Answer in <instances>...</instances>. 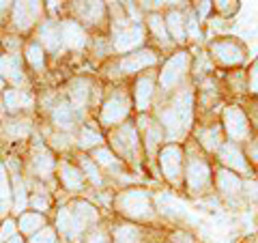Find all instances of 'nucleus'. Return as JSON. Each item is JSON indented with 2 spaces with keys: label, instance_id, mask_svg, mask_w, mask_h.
I'll use <instances>...</instances> for the list:
<instances>
[{
  "label": "nucleus",
  "instance_id": "obj_2",
  "mask_svg": "<svg viewBox=\"0 0 258 243\" xmlns=\"http://www.w3.org/2000/svg\"><path fill=\"white\" fill-rule=\"evenodd\" d=\"M187 63H189V56L181 52V54H174L170 60L166 63L164 71H161V86L164 88H172L176 82L181 80V76L185 74V69H187Z\"/></svg>",
  "mask_w": 258,
  "mask_h": 243
},
{
  "label": "nucleus",
  "instance_id": "obj_3",
  "mask_svg": "<svg viewBox=\"0 0 258 243\" xmlns=\"http://www.w3.org/2000/svg\"><path fill=\"white\" fill-rule=\"evenodd\" d=\"M224 125L232 140H243V138H247V120L239 108L224 110Z\"/></svg>",
  "mask_w": 258,
  "mask_h": 243
},
{
  "label": "nucleus",
  "instance_id": "obj_24",
  "mask_svg": "<svg viewBox=\"0 0 258 243\" xmlns=\"http://www.w3.org/2000/svg\"><path fill=\"white\" fill-rule=\"evenodd\" d=\"M217 185H220V190L224 194H228V196H230V194H237L241 190V179H239V176H235L232 172H226V170H224V172L217 174Z\"/></svg>",
  "mask_w": 258,
  "mask_h": 243
},
{
  "label": "nucleus",
  "instance_id": "obj_30",
  "mask_svg": "<svg viewBox=\"0 0 258 243\" xmlns=\"http://www.w3.org/2000/svg\"><path fill=\"white\" fill-rule=\"evenodd\" d=\"M140 234L134 226H120L114 232V243H138Z\"/></svg>",
  "mask_w": 258,
  "mask_h": 243
},
{
  "label": "nucleus",
  "instance_id": "obj_26",
  "mask_svg": "<svg viewBox=\"0 0 258 243\" xmlns=\"http://www.w3.org/2000/svg\"><path fill=\"white\" fill-rule=\"evenodd\" d=\"M30 101H32L30 97L20 93V91H5V106H7V110H11V112L20 110L22 106H26V103H30Z\"/></svg>",
  "mask_w": 258,
  "mask_h": 243
},
{
  "label": "nucleus",
  "instance_id": "obj_1",
  "mask_svg": "<svg viewBox=\"0 0 258 243\" xmlns=\"http://www.w3.org/2000/svg\"><path fill=\"white\" fill-rule=\"evenodd\" d=\"M118 209L129 217H151V202H149V194L144 190H129L123 192L118 196Z\"/></svg>",
  "mask_w": 258,
  "mask_h": 243
},
{
  "label": "nucleus",
  "instance_id": "obj_42",
  "mask_svg": "<svg viewBox=\"0 0 258 243\" xmlns=\"http://www.w3.org/2000/svg\"><path fill=\"white\" fill-rule=\"evenodd\" d=\"M15 224L11 222V220H7L5 224H3V228H0V241H11L13 237H15Z\"/></svg>",
  "mask_w": 258,
  "mask_h": 243
},
{
  "label": "nucleus",
  "instance_id": "obj_51",
  "mask_svg": "<svg viewBox=\"0 0 258 243\" xmlns=\"http://www.w3.org/2000/svg\"><path fill=\"white\" fill-rule=\"evenodd\" d=\"M7 9V3H0V11H5Z\"/></svg>",
  "mask_w": 258,
  "mask_h": 243
},
{
  "label": "nucleus",
  "instance_id": "obj_17",
  "mask_svg": "<svg viewBox=\"0 0 258 243\" xmlns=\"http://www.w3.org/2000/svg\"><path fill=\"white\" fill-rule=\"evenodd\" d=\"M39 37H41V41H43V45L47 47V50H58V45H60V28L56 26L54 22H45L41 26Z\"/></svg>",
  "mask_w": 258,
  "mask_h": 243
},
{
  "label": "nucleus",
  "instance_id": "obj_32",
  "mask_svg": "<svg viewBox=\"0 0 258 243\" xmlns=\"http://www.w3.org/2000/svg\"><path fill=\"white\" fill-rule=\"evenodd\" d=\"M26 60L35 69H43V65H45V60H43V47L37 45V43H30L26 47Z\"/></svg>",
  "mask_w": 258,
  "mask_h": 243
},
{
  "label": "nucleus",
  "instance_id": "obj_41",
  "mask_svg": "<svg viewBox=\"0 0 258 243\" xmlns=\"http://www.w3.org/2000/svg\"><path fill=\"white\" fill-rule=\"evenodd\" d=\"M54 241H56V234L52 228H41V232L32 234L30 239V243H54Z\"/></svg>",
  "mask_w": 258,
  "mask_h": 243
},
{
  "label": "nucleus",
  "instance_id": "obj_21",
  "mask_svg": "<svg viewBox=\"0 0 258 243\" xmlns=\"http://www.w3.org/2000/svg\"><path fill=\"white\" fill-rule=\"evenodd\" d=\"M172 108H174L176 114H179V118L183 120V125L187 127L189 120H191V95L189 93H181L179 97H176Z\"/></svg>",
  "mask_w": 258,
  "mask_h": 243
},
{
  "label": "nucleus",
  "instance_id": "obj_36",
  "mask_svg": "<svg viewBox=\"0 0 258 243\" xmlns=\"http://www.w3.org/2000/svg\"><path fill=\"white\" fill-rule=\"evenodd\" d=\"M200 140H203V144L209 151H215L217 147H220V132H217L215 127L205 129V132H200Z\"/></svg>",
  "mask_w": 258,
  "mask_h": 243
},
{
  "label": "nucleus",
  "instance_id": "obj_45",
  "mask_svg": "<svg viewBox=\"0 0 258 243\" xmlns=\"http://www.w3.org/2000/svg\"><path fill=\"white\" fill-rule=\"evenodd\" d=\"M88 243H110V241H108V234H106V232L95 230V232L91 234V239H88Z\"/></svg>",
  "mask_w": 258,
  "mask_h": 243
},
{
  "label": "nucleus",
  "instance_id": "obj_28",
  "mask_svg": "<svg viewBox=\"0 0 258 243\" xmlns=\"http://www.w3.org/2000/svg\"><path fill=\"white\" fill-rule=\"evenodd\" d=\"M11 202V188H9V176H7V168L0 164V209L7 211Z\"/></svg>",
  "mask_w": 258,
  "mask_h": 243
},
{
  "label": "nucleus",
  "instance_id": "obj_31",
  "mask_svg": "<svg viewBox=\"0 0 258 243\" xmlns=\"http://www.w3.org/2000/svg\"><path fill=\"white\" fill-rule=\"evenodd\" d=\"M80 13L84 15V18L88 22H97L101 18V13H103V5L101 3H80Z\"/></svg>",
  "mask_w": 258,
  "mask_h": 243
},
{
  "label": "nucleus",
  "instance_id": "obj_48",
  "mask_svg": "<svg viewBox=\"0 0 258 243\" xmlns=\"http://www.w3.org/2000/svg\"><path fill=\"white\" fill-rule=\"evenodd\" d=\"M209 9H211V3H200V15H207Z\"/></svg>",
  "mask_w": 258,
  "mask_h": 243
},
{
  "label": "nucleus",
  "instance_id": "obj_38",
  "mask_svg": "<svg viewBox=\"0 0 258 243\" xmlns=\"http://www.w3.org/2000/svg\"><path fill=\"white\" fill-rule=\"evenodd\" d=\"M149 26H151V30H153V32H155V35L159 37V41H166L168 30H166V26H164V20H161L159 15H151V18H149Z\"/></svg>",
  "mask_w": 258,
  "mask_h": 243
},
{
  "label": "nucleus",
  "instance_id": "obj_22",
  "mask_svg": "<svg viewBox=\"0 0 258 243\" xmlns=\"http://www.w3.org/2000/svg\"><path fill=\"white\" fill-rule=\"evenodd\" d=\"M52 116H54V123L58 125L60 129H71V127H74V112H71V108L64 101H60L58 106L54 108Z\"/></svg>",
  "mask_w": 258,
  "mask_h": 243
},
{
  "label": "nucleus",
  "instance_id": "obj_15",
  "mask_svg": "<svg viewBox=\"0 0 258 243\" xmlns=\"http://www.w3.org/2000/svg\"><path fill=\"white\" fill-rule=\"evenodd\" d=\"M220 157H222L224 164H226V166H230L232 170H245V168H247V166H245L243 153H241L237 144H232V142L224 144L222 151H220Z\"/></svg>",
  "mask_w": 258,
  "mask_h": 243
},
{
  "label": "nucleus",
  "instance_id": "obj_14",
  "mask_svg": "<svg viewBox=\"0 0 258 243\" xmlns=\"http://www.w3.org/2000/svg\"><path fill=\"white\" fill-rule=\"evenodd\" d=\"M136 132L129 125H123L114 134V147L123 153V155H134L136 153Z\"/></svg>",
  "mask_w": 258,
  "mask_h": 243
},
{
  "label": "nucleus",
  "instance_id": "obj_35",
  "mask_svg": "<svg viewBox=\"0 0 258 243\" xmlns=\"http://www.w3.org/2000/svg\"><path fill=\"white\" fill-rule=\"evenodd\" d=\"M13 181H15V209L22 211L26 207V190H24V183L20 179V174L15 172V168H13Z\"/></svg>",
  "mask_w": 258,
  "mask_h": 243
},
{
  "label": "nucleus",
  "instance_id": "obj_11",
  "mask_svg": "<svg viewBox=\"0 0 258 243\" xmlns=\"http://www.w3.org/2000/svg\"><path fill=\"white\" fill-rule=\"evenodd\" d=\"M155 60H157L155 52L142 50V52H136L132 56H127V58H123V63H120V69L132 74V71H140V69L151 67V65H155Z\"/></svg>",
  "mask_w": 258,
  "mask_h": 243
},
{
  "label": "nucleus",
  "instance_id": "obj_39",
  "mask_svg": "<svg viewBox=\"0 0 258 243\" xmlns=\"http://www.w3.org/2000/svg\"><path fill=\"white\" fill-rule=\"evenodd\" d=\"M95 161H99L101 166H108V168H116V157L112 155L108 149H97L95 151Z\"/></svg>",
  "mask_w": 258,
  "mask_h": 243
},
{
  "label": "nucleus",
  "instance_id": "obj_49",
  "mask_svg": "<svg viewBox=\"0 0 258 243\" xmlns=\"http://www.w3.org/2000/svg\"><path fill=\"white\" fill-rule=\"evenodd\" d=\"M249 155H252V157L258 161V144H254V147H249Z\"/></svg>",
  "mask_w": 258,
  "mask_h": 243
},
{
  "label": "nucleus",
  "instance_id": "obj_46",
  "mask_svg": "<svg viewBox=\"0 0 258 243\" xmlns=\"http://www.w3.org/2000/svg\"><path fill=\"white\" fill-rule=\"evenodd\" d=\"M30 202H32V205H35L37 209H47V207H50V200H47V198H41V196H32Z\"/></svg>",
  "mask_w": 258,
  "mask_h": 243
},
{
  "label": "nucleus",
  "instance_id": "obj_10",
  "mask_svg": "<svg viewBox=\"0 0 258 243\" xmlns=\"http://www.w3.org/2000/svg\"><path fill=\"white\" fill-rule=\"evenodd\" d=\"M144 41V30L142 26H129L123 32H118L116 39H114V47L118 52H127V50H134Z\"/></svg>",
  "mask_w": 258,
  "mask_h": 243
},
{
  "label": "nucleus",
  "instance_id": "obj_27",
  "mask_svg": "<svg viewBox=\"0 0 258 243\" xmlns=\"http://www.w3.org/2000/svg\"><path fill=\"white\" fill-rule=\"evenodd\" d=\"M140 125L144 129V138H147V149L153 151L155 149V144L159 142V138H161V129H159V125H153L149 118H142Z\"/></svg>",
  "mask_w": 258,
  "mask_h": 243
},
{
  "label": "nucleus",
  "instance_id": "obj_16",
  "mask_svg": "<svg viewBox=\"0 0 258 243\" xmlns=\"http://www.w3.org/2000/svg\"><path fill=\"white\" fill-rule=\"evenodd\" d=\"M159 116H161V125L166 127V132H168L170 138H176V136L183 134L185 125H183V120L179 118V114L174 112V108H164L159 112Z\"/></svg>",
  "mask_w": 258,
  "mask_h": 243
},
{
  "label": "nucleus",
  "instance_id": "obj_13",
  "mask_svg": "<svg viewBox=\"0 0 258 243\" xmlns=\"http://www.w3.org/2000/svg\"><path fill=\"white\" fill-rule=\"evenodd\" d=\"M0 76L5 80H9V82H15L20 84L24 76H22V63L15 54H7L0 58Z\"/></svg>",
  "mask_w": 258,
  "mask_h": 243
},
{
  "label": "nucleus",
  "instance_id": "obj_47",
  "mask_svg": "<svg viewBox=\"0 0 258 243\" xmlns=\"http://www.w3.org/2000/svg\"><path fill=\"white\" fill-rule=\"evenodd\" d=\"M174 239L179 241V243H194V241H191V239H189L185 232H176V234H174Z\"/></svg>",
  "mask_w": 258,
  "mask_h": 243
},
{
  "label": "nucleus",
  "instance_id": "obj_6",
  "mask_svg": "<svg viewBox=\"0 0 258 243\" xmlns=\"http://www.w3.org/2000/svg\"><path fill=\"white\" fill-rule=\"evenodd\" d=\"M71 220H74V237L80 234L88 224H95L97 222V211L95 207H91L88 202L80 200L74 205V211H71Z\"/></svg>",
  "mask_w": 258,
  "mask_h": 243
},
{
  "label": "nucleus",
  "instance_id": "obj_12",
  "mask_svg": "<svg viewBox=\"0 0 258 243\" xmlns=\"http://www.w3.org/2000/svg\"><path fill=\"white\" fill-rule=\"evenodd\" d=\"M187 181H189V188L196 192V190H203L207 181H209V166L205 164L203 159H191L189 161V170H187Z\"/></svg>",
  "mask_w": 258,
  "mask_h": 243
},
{
  "label": "nucleus",
  "instance_id": "obj_40",
  "mask_svg": "<svg viewBox=\"0 0 258 243\" xmlns=\"http://www.w3.org/2000/svg\"><path fill=\"white\" fill-rule=\"evenodd\" d=\"M82 168H84V172L88 174V179H91L95 185H101V176H99L97 168L93 166V161L88 159V157H82Z\"/></svg>",
  "mask_w": 258,
  "mask_h": 243
},
{
  "label": "nucleus",
  "instance_id": "obj_43",
  "mask_svg": "<svg viewBox=\"0 0 258 243\" xmlns=\"http://www.w3.org/2000/svg\"><path fill=\"white\" fill-rule=\"evenodd\" d=\"M187 28H189V37H191V39H200V28H198L196 15H189V20H187Z\"/></svg>",
  "mask_w": 258,
  "mask_h": 243
},
{
  "label": "nucleus",
  "instance_id": "obj_9",
  "mask_svg": "<svg viewBox=\"0 0 258 243\" xmlns=\"http://www.w3.org/2000/svg\"><path fill=\"white\" fill-rule=\"evenodd\" d=\"M211 52L217 56V60H222L224 65H237L243 60V50L232 41H217V43H213Z\"/></svg>",
  "mask_w": 258,
  "mask_h": 243
},
{
  "label": "nucleus",
  "instance_id": "obj_20",
  "mask_svg": "<svg viewBox=\"0 0 258 243\" xmlns=\"http://www.w3.org/2000/svg\"><path fill=\"white\" fill-rule=\"evenodd\" d=\"M166 24H168V30H170V35L174 37V41H185V35H187V30H185V22H183V15L179 11H170L166 18Z\"/></svg>",
  "mask_w": 258,
  "mask_h": 243
},
{
  "label": "nucleus",
  "instance_id": "obj_34",
  "mask_svg": "<svg viewBox=\"0 0 258 243\" xmlns=\"http://www.w3.org/2000/svg\"><path fill=\"white\" fill-rule=\"evenodd\" d=\"M56 222H58V228L62 234H67V237H74V220H71V211L69 209H60L58 217H56Z\"/></svg>",
  "mask_w": 258,
  "mask_h": 243
},
{
  "label": "nucleus",
  "instance_id": "obj_8",
  "mask_svg": "<svg viewBox=\"0 0 258 243\" xmlns=\"http://www.w3.org/2000/svg\"><path fill=\"white\" fill-rule=\"evenodd\" d=\"M60 39L67 47L80 50V47H84V43H86V32L78 22H62L60 24Z\"/></svg>",
  "mask_w": 258,
  "mask_h": 243
},
{
  "label": "nucleus",
  "instance_id": "obj_29",
  "mask_svg": "<svg viewBox=\"0 0 258 243\" xmlns=\"http://www.w3.org/2000/svg\"><path fill=\"white\" fill-rule=\"evenodd\" d=\"M41 226H43V217L37 213H24L20 217V230L26 234H32L37 228H41Z\"/></svg>",
  "mask_w": 258,
  "mask_h": 243
},
{
  "label": "nucleus",
  "instance_id": "obj_18",
  "mask_svg": "<svg viewBox=\"0 0 258 243\" xmlns=\"http://www.w3.org/2000/svg\"><path fill=\"white\" fill-rule=\"evenodd\" d=\"M60 181L67 185L69 190H80L84 183V174H82V170H78L69 164H62L60 166Z\"/></svg>",
  "mask_w": 258,
  "mask_h": 243
},
{
  "label": "nucleus",
  "instance_id": "obj_5",
  "mask_svg": "<svg viewBox=\"0 0 258 243\" xmlns=\"http://www.w3.org/2000/svg\"><path fill=\"white\" fill-rule=\"evenodd\" d=\"M159 164H161V170H164V174L170 179L172 183L179 181L181 176V149L170 144V147H166L161 151V157H159Z\"/></svg>",
  "mask_w": 258,
  "mask_h": 243
},
{
  "label": "nucleus",
  "instance_id": "obj_23",
  "mask_svg": "<svg viewBox=\"0 0 258 243\" xmlns=\"http://www.w3.org/2000/svg\"><path fill=\"white\" fill-rule=\"evenodd\" d=\"M35 170H37V174H41V176H47L54 170L52 155L45 149H41V147H39L37 153H35Z\"/></svg>",
  "mask_w": 258,
  "mask_h": 243
},
{
  "label": "nucleus",
  "instance_id": "obj_50",
  "mask_svg": "<svg viewBox=\"0 0 258 243\" xmlns=\"http://www.w3.org/2000/svg\"><path fill=\"white\" fill-rule=\"evenodd\" d=\"M9 243H22V239H20V237H13Z\"/></svg>",
  "mask_w": 258,
  "mask_h": 243
},
{
  "label": "nucleus",
  "instance_id": "obj_37",
  "mask_svg": "<svg viewBox=\"0 0 258 243\" xmlns=\"http://www.w3.org/2000/svg\"><path fill=\"white\" fill-rule=\"evenodd\" d=\"M99 142H101V136L95 134L93 129H82V132H80V147L82 149H91Z\"/></svg>",
  "mask_w": 258,
  "mask_h": 243
},
{
  "label": "nucleus",
  "instance_id": "obj_19",
  "mask_svg": "<svg viewBox=\"0 0 258 243\" xmlns=\"http://www.w3.org/2000/svg\"><path fill=\"white\" fill-rule=\"evenodd\" d=\"M151 97H153V80L149 76L140 78L138 86H136V103H138V110H147L149 108Z\"/></svg>",
  "mask_w": 258,
  "mask_h": 243
},
{
  "label": "nucleus",
  "instance_id": "obj_25",
  "mask_svg": "<svg viewBox=\"0 0 258 243\" xmlns=\"http://www.w3.org/2000/svg\"><path fill=\"white\" fill-rule=\"evenodd\" d=\"M88 88H91V84L82 78L71 84V101H74V106H78V108L84 106L86 99H88Z\"/></svg>",
  "mask_w": 258,
  "mask_h": 243
},
{
  "label": "nucleus",
  "instance_id": "obj_4",
  "mask_svg": "<svg viewBox=\"0 0 258 243\" xmlns=\"http://www.w3.org/2000/svg\"><path fill=\"white\" fill-rule=\"evenodd\" d=\"M127 114H129V101L123 95H114V97H110L106 101V106H103L101 118L106 125H114V123H120Z\"/></svg>",
  "mask_w": 258,
  "mask_h": 243
},
{
  "label": "nucleus",
  "instance_id": "obj_7",
  "mask_svg": "<svg viewBox=\"0 0 258 243\" xmlns=\"http://www.w3.org/2000/svg\"><path fill=\"white\" fill-rule=\"evenodd\" d=\"M39 11H41V7H39V3H15L13 5V22L15 26L26 30L32 26V22L37 20Z\"/></svg>",
  "mask_w": 258,
  "mask_h": 243
},
{
  "label": "nucleus",
  "instance_id": "obj_33",
  "mask_svg": "<svg viewBox=\"0 0 258 243\" xmlns=\"http://www.w3.org/2000/svg\"><path fill=\"white\" fill-rule=\"evenodd\" d=\"M5 132L11 138H26L30 134V125H28V120H11Z\"/></svg>",
  "mask_w": 258,
  "mask_h": 243
},
{
  "label": "nucleus",
  "instance_id": "obj_44",
  "mask_svg": "<svg viewBox=\"0 0 258 243\" xmlns=\"http://www.w3.org/2000/svg\"><path fill=\"white\" fill-rule=\"evenodd\" d=\"M249 86H252L254 93H258V60L252 67V74H249Z\"/></svg>",
  "mask_w": 258,
  "mask_h": 243
}]
</instances>
